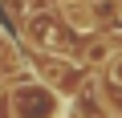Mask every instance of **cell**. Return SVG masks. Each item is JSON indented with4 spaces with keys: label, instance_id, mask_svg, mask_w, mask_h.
Returning a JSON list of instances; mask_svg holds the SVG:
<instances>
[{
    "label": "cell",
    "instance_id": "cell-1",
    "mask_svg": "<svg viewBox=\"0 0 122 118\" xmlns=\"http://www.w3.org/2000/svg\"><path fill=\"white\" fill-rule=\"evenodd\" d=\"M8 110H12V118H53L57 114V94L49 86H16Z\"/></svg>",
    "mask_w": 122,
    "mask_h": 118
},
{
    "label": "cell",
    "instance_id": "cell-2",
    "mask_svg": "<svg viewBox=\"0 0 122 118\" xmlns=\"http://www.w3.org/2000/svg\"><path fill=\"white\" fill-rule=\"evenodd\" d=\"M110 57H114V37H90V45L81 53V65L94 69V65H106Z\"/></svg>",
    "mask_w": 122,
    "mask_h": 118
},
{
    "label": "cell",
    "instance_id": "cell-3",
    "mask_svg": "<svg viewBox=\"0 0 122 118\" xmlns=\"http://www.w3.org/2000/svg\"><path fill=\"white\" fill-rule=\"evenodd\" d=\"M106 77H110V86H118V90H122V53H114V57H110Z\"/></svg>",
    "mask_w": 122,
    "mask_h": 118
},
{
    "label": "cell",
    "instance_id": "cell-4",
    "mask_svg": "<svg viewBox=\"0 0 122 118\" xmlns=\"http://www.w3.org/2000/svg\"><path fill=\"white\" fill-rule=\"evenodd\" d=\"M102 118H122V114H102Z\"/></svg>",
    "mask_w": 122,
    "mask_h": 118
}]
</instances>
